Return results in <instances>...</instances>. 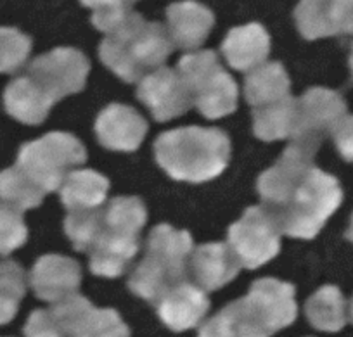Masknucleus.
Returning a JSON list of instances; mask_svg holds the SVG:
<instances>
[{"instance_id":"cd10ccee","label":"nucleus","mask_w":353,"mask_h":337,"mask_svg":"<svg viewBox=\"0 0 353 337\" xmlns=\"http://www.w3.org/2000/svg\"><path fill=\"white\" fill-rule=\"evenodd\" d=\"M298 30L307 40L336 35L331 19V0H301L294 11Z\"/></svg>"},{"instance_id":"4c0bfd02","label":"nucleus","mask_w":353,"mask_h":337,"mask_svg":"<svg viewBox=\"0 0 353 337\" xmlns=\"http://www.w3.org/2000/svg\"><path fill=\"white\" fill-rule=\"evenodd\" d=\"M350 313H352V322H353V299H352V306H350Z\"/></svg>"},{"instance_id":"9b49d317","label":"nucleus","mask_w":353,"mask_h":337,"mask_svg":"<svg viewBox=\"0 0 353 337\" xmlns=\"http://www.w3.org/2000/svg\"><path fill=\"white\" fill-rule=\"evenodd\" d=\"M50 313L63 337H130V329L117 309L96 308L80 294L57 301Z\"/></svg>"},{"instance_id":"6e6552de","label":"nucleus","mask_w":353,"mask_h":337,"mask_svg":"<svg viewBox=\"0 0 353 337\" xmlns=\"http://www.w3.org/2000/svg\"><path fill=\"white\" fill-rule=\"evenodd\" d=\"M345 116L346 102L338 92L321 87L310 88L303 97L296 99L291 145L315 156L322 142L334 134Z\"/></svg>"},{"instance_id":"1a4fd4ad","label":"nucleus","mask_w":353,"mask_h":337,"mask_svg":"<svg viewBox=\"0 0 353 337\" xmlns=\"http://www.w3.org/2000/svg\"><path fill=\"white\" fill-rule=\"evenodd\" d=\"M229 246L250 270L269 263L281 251V230L263 206H251L229 229Z\"/></svg>"},{"instance_id":"2f4dec72","label":"nucleus","mask_w":353,"mask_h":337,"mask_svg":"<svg viewBox=\"0 0 353 337\" xmlns=\"http://www.w3.org/2000/svg\"><path fill=\"white\" fill-rule=\"evenodd\" d=\"M135 0H81L85 8H92V25L104 33H110L128 14Z\"/></svg>"},{"instance_id":"f8f14e48","label":"nucleus","mask_w":353,"mask_h":337,"mask_svg":"<svg viewBox=\"0 0 353 337\" xmlns=\"http://www.w3.org/2000/svg\"><path fill=\"white\" fill-rule=\"evenodd\" d=\"M137 97L156 121H170L192 108L191 95L181 74L172 68H158L139 83Z\"/></svg>"},{"instance_id":"393cba45","label":"nucleus","mask_w":353,"mask_h":337,"mask_svg":"<svg viewBox=\"0 0 353 337\" xmlns=\"http://www.w3.org/2000/svg\"><path fill=\"white\" fill-rule=\"evenodd\" d=\"M305 313L308 322L324 332H338L348 322L346 301L341 291L334 285H324L319 289L305 305Z\"/></svg>"},{"instance_id":"4468645a","label":"nucleus","mask_w":353,"mask_h":337,"mask_svg":"<svg viewBox=\"0 0 353 337\" xmlns=\"http://www.w3.org/2000/svg\"><path fill=\"white\" fill-rule=\"evenodd\" d=\"M96 134L106 149L132 152L141 147L148 134V121L128 105L111 104L97 116Z\"/></svg>"},{"instance_id":"b1692460","label":"nucleus","mask_w":353,"mask_h":337,"mask_svg":"<svg viewBox=\"0 0 353 337\" xmlns=\"http://www.w3.org/2000/svg\"><path fill=\"white\" fill-rule=\"evenodd\" d=\"M296 114V99L288 95L272 104L253 109V132L265 142L291 137Z\"/></svg>"},{"instance_id":"473e14b6","label":"nucleus","mask_w":353,"mask_h":337,"mask_svg":"<svg viewBox=\"0 0 353 337\" xmlns=\"http://www.w3.org/2000/svg\"><path fill=\"white\" fill-rule=\"evenodd\" d=\"M23 332H25V337H63V332H61L50 309L33 312Z\"/></svg>"},{"instance_id":"39448f33","label":"nucleus","mask_w":353,"mask_h":337,"mask_svg":"<svg viewBox=\"0 0 353 337\" xmlns=\"http://www.w3.org/2000/svg\"><path fill=\"white\" fill-rule=\"evenodd\" d=\"M145 220L148 211L139 197H113L103 206L99 236L90 249V272L108 278L125 274L139 253V234Z\"/></svg>"},{"instance_id":"2eb2a0df","label":"nucleus","mask_w":353,"mask_h":337,"mask_svg":"<svg viewBox=\"0 0 353 337\" xmlns=\"http://www.w3.org/2000/svg\"><path fill=\"white\" fill-rule=\"evenodd\" d=\"M81 282V268L74 260L59 254H46L33 265L30 274L35 296L42 301L57 303L77 294Z\"/></svg>"},{"instance_id":"f3484780","label":"nucleus","mask_w":353,"mask_h":337,"mask_svg":"<svg viewBox=\"0 0 353 337\" xmlns=\"http://www.w3.org/2000/svg\"><path fill=\"white\" fill-rule=\"evenodd\" d=\"M161 322L173 332H184L201 323L210 309V299L203 289L184 280L170 289L156 305Z\"/></svg>"},{"instance_id":"f257e3e1","label":"nucleus","mask_w":353,"mask_h":337,"mask_svg":"<svg viewBox=\"0 0 353 337\" xmlns=\"http://www.w3.org/2000/svg\"><path fill=\"white\" fill-rule=\"evenodd\" d=\"M256 187L281 234L293 239H314L343 201L336 176L319 170L314 156L294 145L261 173Z\"/></svg>"},{"instance_id":"72a5a7b5","label":"nucleus","mask_w":353,"mask_h":337,"mask_svg":"<svg viewBox=\"0 0 353 337\" xmlns=\"http://www.w3.org/2000/svg\"><path fill=\"white\" fill-rule=\"evenodd\" d=\"M331 19L336 35H353V0H331Z\"/></svg>"},{"instance_id":"5701e85b","label":"nucleus","mask_w":353,"mask_h":337,"mask_svg":"<svg viewBox=\"0 0 353 337\" xmlns=\"http://www.w3.org/2000/svg\"><path fill=\"white\" fill-rule=\"evenodd\" d=\"M290 87V76L283 64L267 63L250 71L244 81V95L254 109L288 97Z\"/></svg>"},{"instance_id":"ddd939ff","label":"nucleus","mask_w":353,"mask_h":337,"mask_svg":"<svg viewBox=\"0 0 353 337\" xmlns=\"http://www.w3.org/2000/svg\"><path fill=\"white\" fill-rule=\"evenodd\" d=\"M244 299L270 336L296 320L298 306L294 301V285L288 282H281L277 278L254 280Z\"/></svg>"},{"instance_id":"a878e982","label":"nucleus","mask_w":353,"mask_h":337,"mask_svg":"<svg viewBox=\"0 0 353 337\" xmlns=\"http://www.w3.org/2000/svg\"><path fill=\"white\" fill-rule=\"evenodd\" d=\"M47 194L33 183L19 166L0 172V201L6 206L14 207L16 211H26L42 204Z\"/></svg>"},{"instance_id":"4be33fe9","label":"nucleus","mask_w":353,"mask_h":337,"mask_svg":"<svg viewBox=\"0 0 353 337\" xmlns=\"http://www.w3.org/2000/svg\"><path fill=\"white\" fill-rule=\"evenodd\" d=\"M110 190V180L94 170L71 172L61 185V201L68 211L92 210L104 206Z\"/></svg>"},{"instance_id":"c9c22d12","label":"nucleus","mask_w":353,"mask_h":337,"mask_svg":"<svg viewBox=\"0 0 353 337\" xmlns=\"http://www.w3.org/2000/svg\"><path fill=\"white\" fill-rule=\"evenodd\" d=\"M346 239L353 243V214H352V221H350V229L346 230Z\"/></svg>"},{"instance_id":"6ab92c4d","label":"nucleus","mask_w":353,"mask_h":337,"mask_svg":"<svg viewBox=\"0 0 353 337\" xmlns=\"http://www.w3.org/2000/svg\"><path fill=\"white\" fill-rule=\"evenodd\" d=\"M222 54L229 66L237 71H251L261 66L270 54V37L258 23L237 26L222 43Z\"/></svg>"},{"instance_id":"7ed1b4c3","label":"nucleus","mask_w":353,"mask_h":337,"mask_svg":"<svg viewBox=\"0 0 353 337\" xmlns=\"http://www.w3.org/2000/svg\"><path fill=\"white\" fill-rule=\"evenodd\" d=\"M172 50L173 43L165 26L130 12L108 33L99 47V56L117 76L135 83L161 68Z\"/></svg>"},{"instance_id":"0eeeda50","label":"nucleus","mask_w":353,"mask_h":337,"mask_svg":"<svg viewBox=\"0 0 353 337\" xmlns=\"http://www.w3.org/2000/svg\"><path fill=\"white\" fill-rule=\"evenodd\" d=\"M87 161V151L74 135L52 132L19 149L16 166L46 194L61 189L68 173Z\"/></svg>"},{"instance_id":"9d476101","label":"nucleus","mask_w":353,"mask_h":337,"mask_svg":"<svg viewBox=\"0 0 353 337\" xmlns=\"http://www.w3.org/2000/svg\"><path fill=\"white\" fill-rule=\"evenodd\" d=\"M90 63L87 57L71 47H57L39 56L28 66L26 76L56 104L61 99L83 90Z\"/></svg>"},{"instance_id":"412c9836","label":"nucleus","mask_w":353,"mask_h":337,"mask_svg":"<svg viewBox=\"0 0 353 337\" xmlns=\"http://www.w3.org/2000/svg\"><path fill=\"white\" fill-rule=\"evenodd\" d=\"M6 111L25 125H40L49 116L54 102L33 83L32 78H16L4 92Z\"/></svg>"},{"instance_id":"f03ea898","label":"nucleus","mask_w":353,"mask_h":337,"mask_svg":"<svg viewBox=\"0 0 353 337\" xmlns=\"http://www.w3.org/2000/svg\"><path fill=\"white\" fill-rule=\"evenodd\" d=\"M158 165L181 182L213 180L230 161V141L220 128L184 127L165 132L154 142Z\"/></svg>"},{"instance_id":"423d86ee","label":"nucleus","mask_w":353,"mask_h":337,"mask_svg":"<svg viewBox=\"0 0 353 337\" xmlns=\"http://www.w3.org/2000/svg\"><path fill=\"white\" fill-rule=\"evenodd\" d=\"M182 81L188 87L192 105L208 120L223 118L237 109V85L220 66L213 50L188 54L179 61Z\"/></svg>"},{"instance_id":"aec40b11","label":"nucleus","mask_w":353,"mask_h":337,"mask_svg":"<svg viewBox=\"0 0 353 337\" xmlns=\"http://www.w3.org/2000/svg\"><path fill=\"white\" fill-rule=\"evenodd\" d=\"M198 337H270L246 299L241 298L220 309L199 329Z\"/></svg>"},{"instance_id":"c85d7f7f","label":"nucleus","mask_w":353,"mask_h":337,"mask_svg":"<svg viewBox=\"0 0 353 337\" xmlns=\"http://www.w3.org/2000/svg\"><path fill=\"white\" fill-rule=\"evenodd\" d=\"M103 223V206L92 210H73L64 220V232L81 253H90Z\"/></svg>"},{"instance_id":"bb28decb","label":"nucleus","mask_w":353,"mask_h":337,"mask_svg":"<svg viewBox=\"0 0 353 337\" xmlns=\"http://www.w3.org/2000/svg\"><path fill=\"white\" fill-rule=\"evenodd\" d=\"M25 294V270L16 261H0V325L14 318Z\"/></svg>"},{"instance_id":"dca6fc26","label":"nucleus","mask_w":353,"mask_h":337,"mask_svg":"<svg viewBox=\"0 0 353 337\" xmlns=\"http://www.w3.org/2000/svg\"><path fill=\"white\" fill-rule=\"evenodd\" d=\"M241 267L229 244L212 243L192 249L188 270L199 289L212 292L234 280Z\"/></svg>"},{"instance_id":"20e7f679","label":"nucleus","mask_w":353,"mask_h":337,"mask_svg":"<svg viewBox=\"0 0 353 337\" xmlns=\"http://www.w3.org/2000/svg\"><path fill=\"white\" fill-rule=\"evenodd\" d=\"M192 237L188 230H175L163 223L149 234L144 260L128 278V287L139 298L158 305L176 284L188 280Z\"/></svg>"},{"instance_id":"e433bc0d","label":"nucleus","mask_w":353,"mask_h":337,"mask_svg":"<svg viewBox=\"0 0 353 337\" xmlns=\"http://www.w3.org/2000/svg\"><path fill=\"white\" fill-rule=\"evenodd\" d=\"M350 68H352V74H353V50H352V56H350Z\"/></svg>"},{"instance_id":"c756f323","label":"nucleus","mask_w":353,"mask_h":337,"mask_svg":"<svg viewBox=\"0 0 353 337\" xmlns=\"http://www.w3.org/2000/svg\"><path fill=\"white\" fill-rule=\"evenodd\" d=\"M32 52V39L16 28H0V73H16Z\"/></svg>"},{"instance_id":"7c9ffc66","label":"nucleus","mask_w":353,"mask_h":337,"mask_svg":"<svg viewBox=\"0 0 353 337\" xmlns=\"http://www.w3.org/2000/svg\"><path fill=\"white\" fill-rule=\"evenodd\" d=\"M28 239V229L19 211L0 204V254H11Z\"/></svg>"},{"instance_id":"a211bd4d","label":"nucleus","mask_w":353,"mask_h":337,"mask_svg":"<svg viewBox=\"0 0 353 337\" xmlns=\"http://www.w3.org/2000/svg\"><path fill=\"white\" fill-rule=\"evenodd\" d=\"M168 37L179 49H198L212 32L215 16L199 2L185 0L166 9Z\"/></svg>"},{"instance_id":"f704fd0d","label":"nucleus","mask_w":353,"mask_h":337,"mask_svg":"<svg viewBox=\"0 0 353 337\" xmlns=\"http://www.w3.org/2000/svg\"><path fill=\"white\" fill-rule=\"evenodd\" d=\"M332 135H334V142L339 154L346 161L353 163V114L343 118V121L338 125Z\"/></svg>"}]
</instances>
